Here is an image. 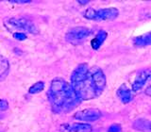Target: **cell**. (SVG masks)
I'll return each instance as SVG.
<instances>
[{"label":"cell","instance_id":"4fadbf2b","mask_svg":"<svg viewBox=\"0 0 151 132\" xmlns=\"http://www.w3.org/2000/svg\"><path fill=\"white\" fill-rule=\"evenodd\" d=\"M133 127L137 130L151 132V122L145 119H138L133 123Z\"/></svg>","mask_w":151,"mask_h":132},{"label":"cell","instance_id":"30bf717a","mask_svg":"<svg viewBox=\"0 0 151 132\" xmlns=\"http://www.w3.org/2000/svg\"><path fill=\"white\" fill-rule=\"evenodd\" d=\"M116 94H117L118 98L120 99V101L123 104L129 103L132 100V99H133V95H132L131 91L126 86L125 84L121 85V86L118 88Z\"/></svg>","mask_w":151,"mask_h":132},{"label":"cell","instance_id":"603a6c76","mask_svg":"<svg viewBox=\"0 0 151 132\" xmlns=\"http://www.w3.org/2000/svg\"><path fill=\"white\" fill-rule=\"evenodd\" d=\"M0 132H1V131H0Z\"/></svg>","mask_w":151,"mask_h":132},{"label":"cell","instance_id":"ba28073f","mask_svg":"<svg viewBox=\"0 0 151 132\" xmlns=\"http://www.w3.org/2000/svg\"><path fill=\"white\" fill-rule=\"evenodd\" d=\"M93 127L86 123H73L63 124L60 126V132H92Z\"/></svg>","mask_w":151,"mask_h":132},{"label":"cell","instance_id":"277c9868","mask_svg":"<svg viewBox=\"0 0 151 132\" xmlns=\"http://www.w3.org/2000/svg\"><path fill=\"white\" fill-rule=\"evenodd\" d=\"M5 26L9 28V30L13 28V29L26 31L28 33H32V34H38L39 33V29H38L37 26L31 20L26 17L9 18L8 19L7 22H5Z\"/></svg>","mask_w":151,"mask_h":132},{"label":"cell","instance_id":"e0dca14e","mask_svg":"<svg viewBox=\"0 0 151 132\" xmlns=\"http://www.w3.org/2000/svg\"><path fill=\"white\" fill-rule=\"evenodd\" d=\"M9 108V103L6 99H0V110L6 111Z\"/></svg>","mask_w":151,"mask_h":132},{"label":"cell","instance_id":"7c38bea8","mask_svg":"<svg viewBox=\"0 0 151 132\" xmlns=\"http://www.w3.org/2000/svg\"><path fill=\"white\" fill-rule=\"evenodd\" d=\"M133 44L138 47L151 45V32H148V33H146V34L134 38Z\"/></svg>","mask_w":151,"mask_h":132},{"label":"cell","instance_id":"ffe728a7","mask_svg":"<svg viewBox=\"0 0 151 132\" xmlns=\"http://www.w3.org/2000/svg\"><path fill=\"white\" fill-rule=\"evenodd\" d=\"M145 93L146 94V95L151 96V85H150V86H148L147 88H146V90L145 91Z\"/></svg>","mask_w":151,"mask_h":132},{"label":"cell","instance_id":"d6986e66","mask_svg":"<svg viewBox=\"0 0 151 132\" xmlns=\"http://www.w3.org/2000/svg\"><path fill=\"white\" fill-rule=\"evenodd\" d=\"M11 3H14V4H28L31 1H28V0H12V1H9Z\"/></svg>","mask_w":151,"mask_h":132},{"label":"cell","instance_id":"8fae6325","mask_svg":"<svg viewBox=\"0 0 151 132\" xmlns=\"http://www.w3.org/2000/svg\"><path fill=\"white\" fill-rule=\"evenodd\" d=\"M108 34L105 30H99L97 32V34L96 35V37L93 38V39L91 41V45H92V48L94 49V50H97L99 49V47H100L103 42H105L106 38H107Z\"/></svg>","mask_w":151,"mask_h":132},{"label":"cell","instance_id":"52a82bcc","mask_svg":"<svg viewBox=\"0 0 151 132\" xmlns=\"http://www.w3.org/2000/svg\"><path fill=\"white\" fill-rule=\"evenodd\" d=\"M102 116L101 111L97 108H86L80 111L76 112L74 114L75 119L84 122H94Z\"/></svg>","mask_w":151,"mask_h":132},{"label":"cell","instance_id":"8992f818","mask_svg":"<svg viewBox=\"0 0 151 132\" xmlns=\"http://www.w3.org/2000/svg\"><path fill=\"white\" fill-rule=\"evenodd\" d=\"M91 29L83 27H78L71 28L65 34V39L68 42L72 44H78L83 42L87 37L91 35Z\"/></svg>","mask_w":151,"mask_h":132},{"label":"cell","instance_id":"9c48e42d","mask_svg":"<svg viewBox=\"0 0 151 132\" xmlns=\"http://www.w3.org/2000/svg\"><path fill=\"white\" fill-rule=\"evenodd\" d=\"M151 77V70L150 69H144L140 71L138 75H136L135 80L132 84V90L134 92H137L144 87V85L146 81Z\"/></svg>","mask_w":151,"mask_h":132},{"label":"cell","instance_id":"2e32d148","mask_svg":"<svg viewBox=\"0 0 151 132\" xmlns=\"http://www.w3.org/2000/svg\"><path fill=\"white\" fill-rule=\"evenodd\" d=\"M122 127L118 124H113L108 128V132H121Z\"/></svg>","mask_w":151,"mask_h":132},{"label":"cell","instance_id":"44dd1931","mask_svg":"<svg viewBox=\"0 0 151 132\" xmlns=\"http://www.w3.org/2000/svg\"><path fill=\"white\" fill-rule=\"evenodd\" d=\"M78 4H80V5H86V4H88L89 3V1H81V0H79V1H78Z\"/></svg>","mask_w":151,"mask_h":132},{"label":"cell","instance_id":"9a60e30c","mask_svg":"<svg viewBox=\"0 0 151 132\" xmlns=\"http://www.w3.org/2000/svg\"><path fill=\"white\" fill-rule=\"evenodd\" d=\"M44 89H45V83L42 81H38V82L33 84L32 86L29 88V90H28V93H29L30 94L39 93Z\"/></svg>","mask_w":151,"mask_h":132},{"label":"cell","instance_id":"3957f363","mask_svg":"<svg viewBox=\"0 0 151 132\" xmlns=\"http://www.w3.org/2000/svg\"><path fill=\"white\" fill-rule=\"evenodd\" d=\"M118 15H119V11L115 8H107L100 9L89 8L84 12L85 18L93 21H111L114 20Z\"/></svg>","mask_w":151,"mask_h":132},{"label":"cell","instance_id":"7402d4cb","mask_svg":"<svg viewBox=\"0 0 151 132\" xmlns=\"http://www.w3.org/2000/svg\"><path fill=\"white\" fill-rule=\"evenodd\" d=\"M0 117H1V116H0Z\"/></svg>","mask_w":151,"mask_h":132},{"label":"cell","instance_id":"ac0fdd59","mask_svg":"<svg viewBox=\"0 0 151 132\" xmlns=\"http://www.w3.org/2000/svg\"><path fill=\"white\" fill-rule=\"evenodd\" d=\"M14 39H16L18 41H24L27 39V35L23 32H15L13 34Z\"/></svg>","mask_w":151,"mask_h":132},{"label":"cell","instance_id":"5b68a950","mask_svg":"<svg viewBox=\"0 0 151 132\" xmlns=\"http://www.w3.org/2000/svg\"><path fill=\"white\" fill-rule=\"evenodd\" d=\"M89 74L90 77H91L94 92H96L97 97L103 93L104 89L106 87V82H107L106 77L104 75L103 71L99 67H97V66H93V67L90 68Z\"/></svg>","mask_w":151,"mask_h":132},{"label":"cell","instance_id":"5bb4252c","mask_svg":"<svg viewBox=\"0 0 151 132\" xmlns=\"http://www.w3.org/2000/svg\"><path fill=\"white\" fill-rule=\"evenodd\" d=\"M9 71V63L6 58L0 56V80H3L7 77Z\"/></svg>","mask_w":151,"mask_h":132},{"label":"cell","instance_id":"6da1fadb","mask_svg":"<svg viewBox=\"0 0 151 132\" xmlns=\"http://www.w3.org/2000/svg\"><path fill=\"white\" fill-rule=\"evenodd\" d=\"M47 96L52 110L56 113H67L81 102L71 84L59 77L52 80Z\"/></svg>","mask_w":151,"mask_h":132},{"label":"cell","instance_id":"7a4b0ae2","mask_svg":"<svg viewBox=\"0 0 151 132\" xmlns=\"http://www.w3.org/2000/svg\"><path fill=\"white\" fill-rule=\"evenodd\" d=\"M87 63H81L76 68L71 75V86L78 94L80 100H90L96 97L91 77L89 74Z\"/></svg>","mask_w":151,"mask_h":132}]
</instances>
